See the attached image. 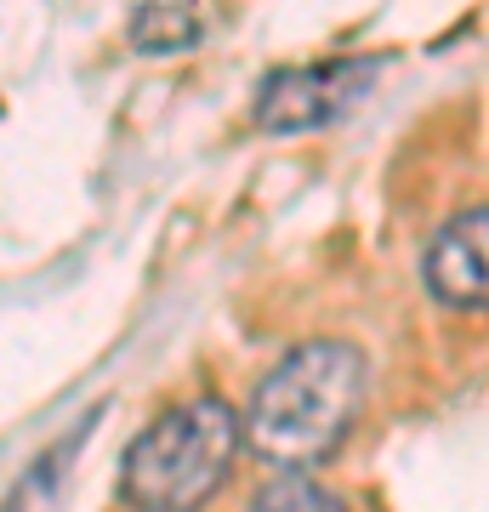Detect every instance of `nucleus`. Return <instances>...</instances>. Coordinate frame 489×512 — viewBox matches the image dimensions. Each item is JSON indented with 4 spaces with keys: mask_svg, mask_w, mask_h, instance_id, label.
Masks as SVG:
<instances>
[{
    "mask_svg": "<svg viewBox=\"0 0 489 512\" xmlns=\"http://www.w3.org/2000/svg\"><path fill=\"white\" fill-rule=\"evenodd\" d=\"M364 404V359L347 342H308L285 353L256 387L245 439L262 461L302 473L325 461Z\"/></svg>",
    "mask_w": 489,
    "mask_h": 512,
    "instance_id": "f257e3e1",
    "label": "nucleus"
},
{
    "mask_svg": "<svg viewBox=\"0 0 489 512\" xmlns=\"http://www.w3.org/2000/svg\"><path fill=\"white\" fill-rule=\"evenodd\" d=\"M239 450V421L222 399L177 404L143 427L120 467V495L137 512H200L228 484Z\"/></svg>",
    "mask_w": 489,
    "mask_h": 512,
    "instance_id": "f03ea898",
    "label": "nucleus"
},
{
    "mask_svg": "<svg viewBox=\"0 0 489 512\" xmlns=\"http://www.w3.org/2000/svg\"><path fill=\"white\" fill-rule=\"evenodd\" d=\"M387 57H330L302 69H273L256 92V126L268 131H313L347 114L381 80Z\"/></svg>",
    "mask_w": 489,
    "mask_h": 512,
    "instance_id": "7ed1b4c3",
    "label": "nucleus"
},
{
    "mask_svg": "<svg viewBox=\"0 0 489 512\" xmlns=\"http://www.w3.org/2000/svg\"><path fill=\"white\" fill-rule=\"evenodd\" d=\"M427 291L450 308H489V205L461 211L427 245Z\"/></svg>",
    "mask_w": 489,
    "mask_h": 512,
    "instance_id": "20e7f679",
    "label": "nucleus"
},
{
    "mask_svg": "<svg viewBox=\"0 0 489 512\" xmlns=\"http://www.w3.org/2000/svg\"><path fill=\"white\" fill-rule=\"evenodd\" d=\"M205 35V18L194 6H137V18H131V40L143 46V52H182V46H194Z\"/></svg>",
    "mask_w": 489,
    "mask_h": 512,
    "instance_id": "39448f33",
    "label": "nucleus"
},
{
    "mask_svg": "<svg viewBox=\"0 0 489 512\" xmlns=\"http://www.w3.org/2000/svg\"><path fill=\"white\" fill-rule=\"evenodd\" d=\"M251 512H342V501L325 484H313L308 473H279L268 490L256 495Z\"/></svg>",
    "mask_w": 489,
    "mask_h": 512,
    "instance_id": "423d86ee",
    "label": "nucleus"
}]
</instances>
